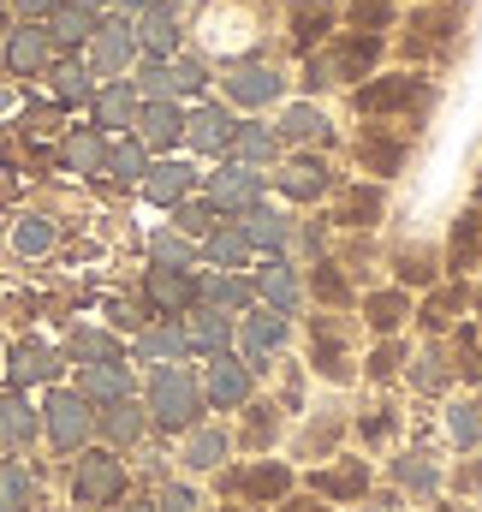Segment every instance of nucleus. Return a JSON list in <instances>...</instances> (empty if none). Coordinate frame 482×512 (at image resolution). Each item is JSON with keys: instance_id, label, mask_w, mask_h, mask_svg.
I'll use <instances>...</instances> for the list:
<instances>
[{"instance_id": "obj_1", "label": "nucleus", "mask_w": 482, "mask_h": 512, "mask_svg": "<svg viewBox=\"0 0 482 512\" xmlns=\"http://www.w3.org/2000/svg\"><path fill=\"white\" fill-rule=\"evenodd\" d=\"M197 405H203V393H197V382H191L185 370H161V376L149 382V411H155V423H167V429H185V423L197 417Z\"/></svg>"}, {"instance_id": "obj_2", "label": "nucleus", "mask_w": 482, "mask_h": 512, "mask_svg": "<svg viewBox=\"0 0 482 512\" xmlns=\"http://www.w3.org/2000/svg\"><path fill=\"white\" fill-rule=\"evenodd\" d=\"M90 423H96V417H90V399H84V393H54V399H48V441H54V447H66V453L84 447V441H90Z\"/></svg>"}, {"instance_id": "obj_3", "label": "nucleus", "mask_w": 482, "mask_h": 512, "mask_svg": "<svg viewBox=\"0 0 482 512\" xmlns=\"http://www.w3.org/2000/svg\"><path fill=\"white\" fill-rule=\"evenodd\" d=\"M120 489H125L120 459H108V453H84V459H78V501H84V507H108Z\"/></svg>"}, {"instance_id": "obj_4", "label": "nucleus", "mask_w": 482, "mask_h": 512, "mask_svg": "<svg viewBox=\"0 0 482 512\" xmlns=\"http://www.w3.org/2000/svg\"><path fill=\"white\" fill-rule=\"evenodd\" d=\"M203 36H209V48H221V54H239V48H250V18H244L239 6H209L203 12Z\"/></svg>"}, {"instance_id": "obj_5", "label": "nucleus", "mask_w": 482, "mask_h": 512, "mask_svg": "<svg viewBox=\"0 0 482 512\" xmlns=\"http://www.w3.org/2000/svg\"><path fill=\"white\" fill-rule=\"evenodd\" d=\"M429 90L417 84V78H381V84H369L358 90V108L363 114H387V108H411V102H423Z\"/></svg>"}, {"instance_id": "obj_6", "label": "nucleus", "mask_w": 482, "mask_h": 512, "mask_svg": "<svg viewBox=\"0 0 482 512\" xmlns=\"http://www.w3.org/2000/svg\"><path fill=\"white\" fill-rule=\"evenodd\" d=\"M209 191H215V203H221V209H250V203L262 197V179H256L250 167H227V173H215V179H209Z\"/></svg>"}, {"instance_id": "obj_7", "label": "nucleus", "mask_w": 482, "mask_h": 512, "mask_svg": "<svg viewBox=\"0 0 482 512\" xmlns=\"http://www.w3.org/2000/svg\"><path fill=\"white\" fill-rule=\"evenodd\" d=\"M185 137H191L203 155H221V149L233 143V114H227V108H203L197 120H185Z\"/></svg>"}, {"instance_id": "obj_8", "label": "nucleus", "mask_w": 482, "mask_h": 512, "mask_svg": "<svg viewBox=\"0 0 482 512\" xmlns=\"http://www.w3.org/2000/svg\"><path fill=\"white\" fill-rule=\"evenodd\" d=\"M363 489H369L363 459H346V465H334V471H316V495H328V501H358Z\"/></svg>"}, {"instance_id": "obj_9", "label": "nucleus", "mask_w": 482, "mask_h": 512, "mask_svg": "<svg viewBox=\"0 0 482 512\" xmlns=\"http://www.w3.org/2000/svg\"><path fill=\"white\" fill-rule=\"evenodd\" d=\"M125 364H114V358H102V364H90V370H84V387H78V393H84V399H108V405H114V399H125Z\"/></svg>"}, {"instance_id": "obj_10", "label": "nucleus", "mask_w": 482, "mask_h": 512, "mask_svg": "<svg viewBox=\"0 0 482 512\" xmlns=\"http://www.w3.org/2000/svg\"><path fill=\"white\" fill-rule=\"evenodd\" d=\"M227 90H233V102H250V108H256V102H274V96H280V78L262 72V66H244V72H233Z\"/></svg>"}, {"instance_id": "obj_11", "label": "nucleus", "mask_w": 482, "mask_h": 512, "mask_svg": "<svg viewBox=\"0 0 482 512\" xmlns=\"http://www.w3.org/2000/svg\"><path fill=\"white\" fill-rule=\"evenodd\" d=\"M209 399H215V405H244V399H250V376H244L239 364H221V358H215V370H209Z\"/></svg>"}, {"instance_id": "obj_12", "label": "nucleus", "mask_w": 482, "mask_h": 512, "mask_svg": "<svg viewBox=\"0 0 482 512\" xmlns=\"http://www.w3.org/2000/svg\"><path fill=\"white\" fill-rule=\"evenodd\" d=\"M143 42H149L155 54H173V42H179V18H173V6H155V0H149V12H143Z\"/></svg>"}, {"instance_id": "obj_13", "label": "nucleus", "mask_w": 482, "mask_h": 512, "mask_svg": "<svg viewBox=\"0 0 482 512\" xmlns=\"http://www.w3.org/2000/svg\"><path fill=\"white\" fill-rule=\"evenodd\" d=\"M90 36H96V66H102V72H120L125 60H131V30H125V24L90 30Z\"/></svg>"}, {"instance_id": "obj_14", "label": "nucleus", "mask_w": 482, "mask_h": 512, "mask_svg": "<svg viewBox=\"0 0 482 512\" xmlns=\"http://www.w3.org/2000/svg\"><path fill=\"white\" fill-rule=\"evenodd\" d=\"M173 137H185V114L173 108V102H155L149 114H143V143H173Z\"/></svg>"}, {"instance_id": "obj_15", "label": "nucleus", "mask_w": 482, "mask_h": 512, "mask_svg": "<svg viewBox=\"0 0 482 512\" xmlns=\"http://www.w3.org/2000/svg\"><path fill=\"white\" fill-rule=\"evenodd\" d=\"M185 191H191V167H185V161H167V167L149 173V197H155V203H179Z\"/></svg>"}, {"instance_id": "obj_16", "label": "nucleus", "mask_w": 482, "mask_h": 512, "mask_svg": "<svg viewBox=\"0 0 482 512\" xmlns=\"http://www.w3.org/2000/svg\"><path fill=\"white\" fill-rule=\"evenodd\" d=\"M262 298H268L280 316H292V310H298V280H292L280 262H268V268H262Z\"/></svg>"}, {"instance_id": "obj_17", "label": "nucleus", "mask_w": 482, "mask_h": 512, "mask_svg": "<svg viewBox=\"0 0 482 512\" xmlns=\"http://www.w3.org/2000/svg\"><path fill=\"white\" fill-rule=\"evenodd\" d=\"M280 340H286V316H250V328H244V352L250 358H268Z\"/></svg>"}, {"instance_id": "obj_18", "label": "nucleus", "mask_w": 482, "mask_h": 512, "mask_svg": "<svg viewBox=\"0 0 482 512\" xmlns=\"http://www.w3.org/2000/svg\"><path fill=\"white\" fill-rule=\"evenodd\" d=\"M6 60H12V72H36V66L48 60V36H42V30H18L12 48H6Z\"/></svg>"}, {"instance_id": "obj_19", "label": "nucleus", "mask_w": 482, "mask_h": 512, "mask_svg": "<svg viewBox=\"0 0 482 512\" xmlns=\"http://www.w3.org/2000/svg\"><path fill=\"white\" fill-rule=\"evenodd\" d=\"M90 30H96V6H78V0H72V6L54 12V36H60V42H84Z\"/></svg>"}, {"instance_id": "obj_20", "label": "nucleus", "mask_w": 482, "mask_h": 512, "mask_svg": "<svg viewBox=\"0 0 482 512\" xmlns=\"http://www.w3.org/2000/svg\"><path fill=\"white\" fill-rule=\"evenodd\" d=\"M191 340H185V328H173V322H161V328H149L143 340H137V352L143 358H179Z\"/></svg>"}, {"instance_id": "obj_21", "label": "nucleus", "mask_w": 482, "mask_h": 512, "mask_svg": "<svg viewBox=\"0 0 482 512\" xmlns=\"http://www.w3.org/2000/svg\"><path fill=\"white\" fill-rule=\"evenodd\" d=\"M96 120H102V126H131V120H137V102H131L125 84H114V90L96 96Z\"/></svg>"}, {"instance_id": "obj_22", "label": "nucleus", "mask_w": 482, "mask_h": 512, "mask_svg": "<svg viewBox=\"0 0 482 512\" xmlns=\"http://www.w3.org/2000/svg\"><path fill=\"white\" fill-rule=\"evenodd\" d=\"M280 185H286V191H292V197H316V191H322V185H328V167H322V161H292V167H286V179H280Z\"/></svg>"}, {"instance_id": "obj_23", "label": "nucleus", "mask_w": 482, "mask_h": 512, "mask_svg": "<svg viewBox=\"0 0 482 512\" xmlns=\"http://www.w3.org/2000/svg\"><path fill=\"white\" fill-rule=\"evenodd\" d=\"M54 370H60V364H54L42 346H18V352H12V382H42V376H54Z\"/></svg>"}, {"instance_id": "obj_24", "label": "nucleus", "mask_w": 482, "mask_h": 512, "mask_svg": "<svg viewBox=\"0 0 482 512\" xmlns=\"http://www.w3.org/2000/svg\"><path fill=\"white\" fill-rule=\"evenodd\" d=\"M221 459H227V435H221V429H197L191 447H185V465L203 471V465H221Z\"/></svg>"}, {"instance_id": "obj_25", "label": "nucleus", "mask_w": 482, "mask_h": 512, "mask_svg": "<svg viewBox=\"0 0 482 512\" xmlns=\"http://www.w3.org/2000/svg\"><path fill=\"white\" fill-rule=\"evenodd\" d=\"M227 483L233 489H250V495H286L292 477H286V465H256L250 477H227Z\"/></svg>"}, {"instance_id": "obj_26", "label": "nucleus", "mask_w": 482, "mask_h": 512, "mask_svg": "<svg viewBox=\"0 0 482 512\" xmlns=\"http://www.w3.org/2000/svg\"><path fill=\"white\" fill-rule=\"evenodd\" d=\"M24 507H30V477L6 459L0 465V512H24Z\"/></svg>"}, {"instance_id": "obj_27", "label": "nucleus", "mask_w": 482, "mask_h": 512, "mask_svg": "<svg viewBox=\"0 0 482 512\" xmlns=\"http://www.w3.org/2000/svg\"><path fill=\"white\" fill-rule=\"evenodd\" d=\"M66 161H72L78 173H102L108 149H102V137H96V131H84V137H72V143H66Z\"/></svg>"}, {"instance_id": "obj_28", "label": "nucleus", "mask_w": 482, "mask_h": 512, "mask_svg": "<svg viewBox=\"0 0 482 512\" xmlns=\"http://www.w3.org/2000/svg\"><path fill=\"white\" fill-rule=\"evenodd\" d=\"M375 54H381V42H375V36H352V42L340 48V60H334V72H340V78H358V72L369 66V60H375Z\"/></svg>"}, {"instance_id": "obj_29", "label": "nucleus", "mask_w": 482, "mask_h": 512, "mask_svg": "<svg viewBox=\"0 0 482 512\" xmlns=\"http://www.w3.org/2000/svg\"><path fill=\"white\" fill-rule=\"evenodd\" d=\"M30 429H36V417H30V405L12 393V399H0V435L6 441H30Z\"/></svg>"}, {"instance_id": "obj_30", "label": "nucleus", "mask_w": 482, "mask_h": 512, "mask_svg": "<svg viewBox=\"0 0 482 512\" xmlns=\"http://www.w3.org/2000/svg\"><path fill=\"white\" fill-rule=\"evenodd\" d=\"M12 245L24 256H42L48 245H54V227L42 221V215H30V221H18V233H12Z\"/></svg>"}, {"instance_id": "obj_31", "label": "nucleus", "mask_w": 482, "mask_h": 512, "mask_svg": "<svg viewBox=\"0 0 482 512\" xmlns=\"http://www.w3.org/2000/svg\"><path fill=\"white\" fill-rule=\"evenodd\" d=\"M358 161L363 167H375V173H393V167H399V143H387V137H363Z\"/></svg>"}, {"instance_id": "obj_32", "label": "nucleus", "mask_w": 482, "mask_h": 512, "mask_svg": "<svg viewBox=\"0 0 482 512\" xmlns=\"http://www.w3.org/2000/svg\"><path fill=\"white\" fill-rule=\"evenodd\" d=\"M149 292H155V304H185V298H191V280H185V274L155 268V274H149Z\"/></svg>"}, {"instance_id": "obj_33", "label": "nucleus", "mask_w": 482, "mask_h": 512, "mask_svg": "<svg viewBox=\"0 0 482 512\" xmlns=\"http://www.w3.org/2000/svg\"><path fill=\"white\" fill-rule=\"evenodd\" d=\"M54 96H60V102H84V96H90V72H84V66H60V72H54Z\"/></svg>"}, {"instance_id": "obj_34", "label": "nucleus", "mask_w": 482, "mask_h": 512, "mask_svg": "<svg viewBox=\"0 0 482 512\" xmlns=\"http://www.w3.org/2000/svg\"><path fill=\"white\" fill-rule=\"evenodd\" d=\"M185 340H197L203 352H215V358H221V346H227V322H221V316H197Z\"/></svg>"}, {"instance_id": "obj_35", "label": "nucleus", "mask_w": 482, "mask_h": 512, "mask_svg": "<svg viewBox=\"0 0 482 512\" xmlns=\"http://www.w3.org/2000/svg\"><path fill=\"white\" fill-rule=\"evenodd\" d=\"M102 167H108L114 179H143V143H120Z\"/></svg>"}, {"instance_id": "obj_36", "label": "nucleus", "mask_w": 482, "mask_h": 512, "mask_svg": "<svg viewBox=\"0 0 482 512\" xmlns=\"http://www.w3.org/2000/svg\"><path fill=\"white\" fill-rule=\"evenodd\" d=\"M137 429H143L137 405H131V399H114V411H108V435H114V441H137Z\"/></svg>"}, {"instance_id": "obj_37", "label": "nucleus", "mask_w": 482, "mask_h": 512, "mask_svg": "<svg viewBox=\"0 0 482 512\" xmlns=\"http://www.w3.org/2000/svg\"><path fill=\"white\" fill-rule=\"evenodd\" d=\"M286 137H316V143H322V137H328V120H322L316 108H292V114H286Z\"/></svg>"}, {"instance_id": "obj_38", "label": "nucleus", "mask_w": 482, "mask_h": 512, "mask_svg": "<svg viewBox=\"0 0 482 512\" xmlns=\"http://www.w3.org/2000/svg\"><path fill=\"white\" fill-rule=\"evenodd\" d=\"M233 137H239L244 161H268V155H274V131L268 126H244V131H233Z\"/></svg>"}, {"instance_id": "obj_39", "label": "nucleus", "mask_w": 482, "mask_h": 512, "mask_svg": "<svg viewBox=\"0 0 482 512\" xmlns=\"http://www.w3.org/2000/svg\"><path fill=\"white\" fill-rule=\"evenodd\" d=\"M375 215H381V191H352V197H346V221H352V227H369Z\"/></svg>"}, {"instance_id": "obj_40", "label": "nucleus", "mask_w": 482, "mask_h": 512, "mask_svg": "<svg viewBox=\"0 0 482 512\" xmlns=\"http://www.w3.org/2000/svg\"><path fill=\"white\" fill-rule=\"evenodd\" d=\"M280 239H286V227H280L274 215H250V233H244V245H268V251H274Z\"/></svg>"}, {"instance_id": "obj_41", "label": "nucleus", "mask_w": 482, "mask_h": 512, "mask_svg": "<svg viewBox=\"0 0 482 512\" xmlns=\"http://www.w3.org/2000/svg\"><path fill=\"white\" fill-rule=\"evenodd\" d=\"M399 483H405V489H417V495H423V489H435V471L423 465V453H411V459H399Z\"/></svg>"}, {"instance_id": "obj_42", "label": "nucleus", "mask_w": 482, "mask_h": 512, "mask_svg": "<svg viewBox=\"0 0 482 512\" xmlns=\"http://www.w3.org/2000/svg\"><path fill=\"white\" fill-rule=\"evenodd\" d=\"M447 429H453V441H459V447H471V441L482 435V423H477V411H471V405L447 411Z\"/></svg>"}, {"instance_id": "obj_43", "label": "nucleus", "mask_w": 482, "mask_h": 512, "mask_svg": "<svg viewBox=\"0 0 482 512\" xmlns=\"http://www.w3.org/2000/svg\"><path fill=\"white\" fill-rule=\"evenodd\" d=\"M471 256H477V221L465 215V221H459V233H453V268H465Z\"/></svg>"}, {"instance_id": "obj_44", "label": "nucleus", "mask_w": 482, "mask_h": 512, "mask_svg": "<svg viewBox=\"0 0 482 512\" xmlns=\"http://www.w3.org/2000/svg\"><path fill=\"white\" fill-rule=\"evenodd\" d=\"M209 256H215V262H227V268L244 262V233H215V239H209Z\"/></svg>"}, {"instance_id": "obj_45", "label": "nucleus", "mask_w": 482, "mask_h": 512, "mask_svg": "<svg viewBox=\"0 0 482 512\" xmlns=\"http://www.w3.org/2000/svg\"><path fill=\"white\" fill-rule=\"evenodd\" d=\"M209 298L227 304V310H239L244 298H250V286H244V280H209Z\"/></svg>"}, {"instance_id": "obj_46", "label": "nucleus", "mask_w": 482, "mask_h": 512, "mask_svg": "<svg viewBox=\"0 0 482 512\" xmlns=\"http://www.w3.org/2000/svg\"><path fill=\"white\" fill-rule=\"evenodd\" d=\"M399 316H405V298H375V304H369V322H375L381 334H387Z\"/></svg>"}, {"instance_id": "obj_47", "label": "nucleus", "mask_w": 482, "mask_h": 512, "mask_svg": "<svg viewBox=\"0 0 482 512\" xmlns=\"http://www.w3.org/2000/svg\"><path fill=\"white\" fill-rule=\"evenodd\" d=\"M72 352H78V358H96V364H102V358H114V346H108V340H96V334H78V340H72Z\"/></svg>"}, {"instance_id": "obj_48", "label": "nucleus", "mask_w": 482, "mask_h": 512, "mask_svg": "<svg viewBox=\"0 0 482 512\" xmlns=\"http://www.w3.org/2000/svg\"><path fill=\"white\" fill-rule=\"evenodd\" d=\"M143 90H155V96H167V90H173V78H167V66H161V60H149V66H143Z\"/></svg>"}, {"instance_id": "obj_49", "label": "nucleus", "mask_w": 482, "mask_h": 512, "mask_svg": "<svg viewBox=\"0 0 482 512\" xmlns=\"http://www.w3.org/2000/svg\"><path fill=\"white\" fill-rule=\"evenodd\" d=\"M167 78H173V90H203V66H191V60H185V66H173Z\"/></svg>"}, {"instance_id": "obj_50", "label": "nucleus", "mask_w": 482, "mask_h": 512, "mask_svg": "<svg viewBox=\"0 0 482 512\" xmlns=\"http://www.w3.org/2000/svg\"><path fill=\"white\" fill-rule=\"evenodd\" d=\"M316 292H322V298H334V304H340V298H346V280H340V274H334V268H322V274H316Z\"/></svg>"}, {"instance_id": "obj_51", "label": "nucleus", "mask_w": 482, "mask_h": 512, "mask_svg": "<svg viewBox=\"0 0 482 512\" xmlns=\"http://www.w3.org/2000/svg\"><path fill=\"white\" fill-rule=\"evenodd\" d=\"M161 512H197L191 489H167V495H161Z\"/></svg>"}, {"instance_id": "obj_52", "label": "nucleus", "mask_w": 482, "mask_h": 512, "mask_svg": "<svg viewBox=\"0 0 482 512\" xmlns=\"http://www.w3.org/2000/svg\"><path fill=\"white\" fill-rule=\"evenodd\" d=\"M155 256H161V262H191V251H185L179 239H155Z\"/></svg>"}, {"instance_id": "obj_53", "label": "nucleus", "mask_w": 482, "mask_h": 512, "mask_svg": "<svg viewBox=\"0 0 482 512\" xmlns=\"http://www.w3.org/2000/svg\"><path fill=\"white\" fill-rule=\"evenodd\" d=\"M369 18V24H387V0H358V24Z\"/></svg>"}, {"instance_id": "obj_54", "label": "nucleus", "mask_w": 482, "mask_h": 512, "mask_svg": "<svg viewBox=\"0 0 482 512\" xmlns=\"http://www.w3.org/2000/svg\"><path fill=\"white\" fill-rule=\"evenodd\" d=\"M405 280L423 286V280H429V256H405Z\"/></svg>"}, {"instance_id": "obj_55", "label": "nucleus", "mask_w": 482, "mask_h": 512, "mask_svg": "<svg viewBox=\"0 0 482 512\" xmlns=\"http://www.w3.org/2000/svg\"><path fill=\"white\" fill-rule=\"evenodd\" d=\"M417 387H441V370H435V358H423V370H417Z\"/></svg>"}, {"instance_id": "obj_56", "label": "nucleus", "mask_w": 482, "mask_h": 512, "mask_svg": "<svg viewBox=\"0 0 482 512\" xmlns=\"http://www.w3.org/2000/svg\"><path fill=\"white\" fill-rule=\"evenodd\" d=\"M18 6H24V12H48L54 0H18Z\"/></svg>"}, {"instance_id": "obj_57", "label": "nucleus", "mask_w": 482, "mask_h": 512, "mask_svg": "<svg viewBox=\"0 0 482 512\" xmlns=\"http://www.w3.org/2000/svg\"><path fill=\"white\" fill-rule=\"evenodd\" d=\"M286 512H328V507H316V501H292Z\"/></svg>"}, {"instance_id": "obj_58", "label": "nucleus", "mask_w": 482, "mask_h": 512, "mask_svg": "<svg viewBox=\"0 0 482 512\" xmlns=\"http://www.w3.org/2000/svg\"><path fill=\"white\" fill-rule=\"evenodd\" d=\"M125 512H155V507H125Z\"/></svg>"}, {"instance_id": "obj_59", "label": "nucleus", "mask_w": 482, "mask_h": 512, "mask_svg": "<svg viewBox=\"0 0 482 512\" xmlns=\"http://www.w3.org/2000/svg\"><path fill=\"white\" fill-rule=\"evenodd\" d=\"M125 6H149V0H125Z\"/></svg>"}, {"instance_id": "obj_60", "label": "nucleus", "mask_w": 482, "mask_h": 512, "mask_svg": "<svg viewBox=\"0 0 482 512\" xmlns=\"http://www.w3.org/2000/svg\"><path fill=\"white\" fill-rule=\"evenodd\" d=\"M78 6H102V0H78Z\"/></svg>"}, {"instance_id": "obj_61", "label": "nucleus", "mask_w": 482, "mask_h": 512, "mask_svg": "<svg viewBox=\"0 0 482 512\" xmlns=\"http://www.w3.org/2000/svg\"><path fill=\"white\" fill-rule=\"evenodd\" d=\"M441 512H453V507H441Z\"/></svg>"}]
</instances>
